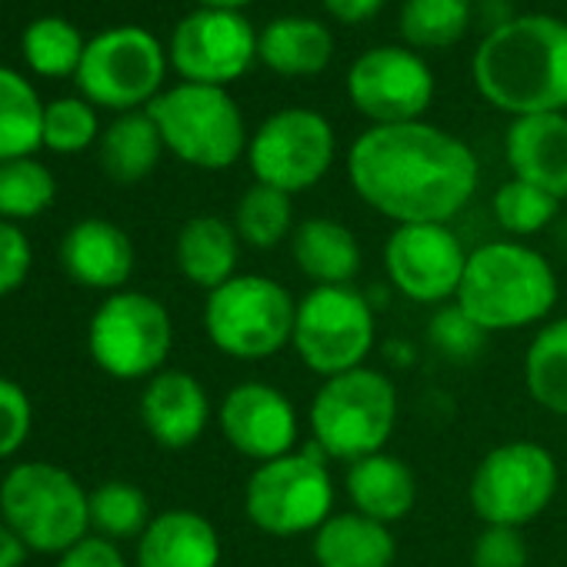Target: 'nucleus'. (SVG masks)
<instances>
[{
    "label": "nucleus",
    "mask_w": 567,
    "mask_h": 567,
    "mask_svg": "<svg viewBox=\"0 0 567 567\" xmlns=\"http://www.w3.org/2000/svg\"><path fill=\"white\" fill-rule=\"evenodd\" d=\"M298 301L274 277L237 274L204 301L210 344L234 361H267L295 341Z\"/></svg>",
    "instance_id": "nucleus-5"
},
{
    "label": "nucleus",
    "mask_w": 567,
    "mask_h": 567,
    "mask_svg": "<svg viewBox=\"0 0 567 567\" xmlns=\"http://www.w3.org/2000/svg\"><path fill=\"white\" fill-rule=\"evenodd\" d=\"M348 97L371 127L424 121L434 104V74L408 44H381L351 64Z\"/></svg>",
    "instance_id": "nucleus-15"
},
{
    "label": "nucleus",
    "mask_w": 567,
    "mask_h": 567,
    "mask_svg": "<svg viewBox=\"0 0 567 567\" xmlns=\"http://www.w3.org/2000/svg\"><path fill=\"white\" fill-rule=\"evenodd\" d=\"M101 141V117L91 101L58 97L44 107V147L51 154H84Z\"/></svg>",
    "instance_id": "nucleus-36"
},
{
    "label": "nucleus",
    "mask_w": 567,
    "mask_h": 567,
    "mask_svg": "<svg viewBox=\"0 0 567 567\" xmlns=\"http://www.w3.org/2000/svg\"><path fill=\"white\" fill-rule=\"evenodd\" d=\"M28 544L0 520V567H24V560H28Z\"/></svg>",
    "instance_id": "nucleus-43"
},
{
    "label": "nucleus",
    "mask_w": 567,
    "mask_h": 567,
    "mask_svg": "<svg viewBox=\"0 0 567 567\" xmlns=\"http://www.w3.org/2000/svg\"><path fill=\"white\" fill-rule=\"evenodd\" d=\"M174 257H177V270L210 295L220 284L237 277L240 237L230 220L214 214H197L181 227Z\"/></svg>",
    "instance_id": "nucleus-24"
},
{
    "label": "nucleus",
    "mask_w": 567,
    "mask_h": 567,
    "mask_svg": "<svg viewBox=\"0 0 567 567\" xmlns=\"http://www.w3.org/2000/svg\"><path fill=\"white\" fill-rule=\"evenodd\" d=\"M494 217L497 224L511 234V237H530L537 230H544L554 217H557V207L560 200L550 197L547 190L527 184V181H504L497 190H494Z\"/></svg>",
    "instance_id": "nucleus-35"
},
{
    "label": "nucleus",
    "mask_w": 567,
    "mask_h": 567,
    "mask_svg": "<svg viewBox=\"0 0 567 567\" xmlns=\"http://www.w3.org/2000/svg\"><path fill=\"white\" fill-rule=\"evenodd\" d=\"M0 517L38 554H64L91 534V494L48 461H24L0 484Z\"/></svg>",
    "instance_id": "nucleus-4"
},
{
    "label": "nucleus",
    "mask_w": 567,
    "mask_h": 567,
    "mask_svg": "<svg viewBox=\"0 0 567 567\" xmlns=\"http://www.w3.org/2000/svg\"><path fill=\"white\" fill-rule=\"evenodd\" d=\"M291 254H295V264L305 270V277L315 280V288L351 284L364 264L354 230L334 217L301 220L291 234Z\"/></svg>",
    "instance_id": "nucleus-23"
},
{
    "label": "nucleus",
    "mask_w": 567,
    "mask_h": 567,
    "mask_svg": "<svg viewBox=\"0 0 567 567\" xmlns=\"http://www.w3.org/2000/svg\"><path fill=\"white\" fill-rule=\"evenodd\" d=\"M471 81L511 121L567 111V24L554 14L497 24L471 58Z\"/></svg>",
    "instance_id": "nucleus-2"
},
{
    "label": "nucleus",
    "mask_w": 567,
    "mask_h": 567,
    "mask_svg": "<svg viewBox=\"0 0 567 567\" xmlns=\"http://www.w3.org/2000/svg\"><path fill=\"white\" fill-rule=\"evenodd\" d=\"M217 421L224 441L257 464L291 454L298 444V411L291 398L264 381L230 388L220 401Z\"/></svg>",
    "instance_id": "nucleus-17"
},
{
    "label": "nucleus",
    "mask_w": 567,
    "mask_h": 567,
    "mask_svg": "<svg viewBox=\"0 0 567 567\" xmlns=\"http://www.w3.org/2000/svg\"><path fill=\"white\" fill-rule=\"evenodd\" d=\"M220 537L217 527L187 507L151 517L137 537V567H217Z\"/></svg>",
    "instance_id": "nucleus-21"
},
{
    "label": "nucleus",
    "mask_w": 567,
    "mask_h": 567,
    "mask_svg": "<svg viewBox=\"0 0 567 567\" xmlns=\"http://www.w3.org/2000/svg\"><path fill=\"white\" fill-rule=\"evenodd\" d=\"M58 197V181L38 157H18L0 164V217L21 224L41 217Z\"/></svg>",
    "instance_id": "nucleus-33"
},
{
    "label": "nucleus",
    "mask_w": 567,
    "mask_h": 567,
    "mask_svg": "<svg viewBox=\"0 0 567 567\" xmlns=\"http://www.w3.org/2000/svg\"><path fill=\"white\" fill-rule=\"evenodd\" d=\"M467 257L471 254L451 224H401L384 244L388 277L414 305H444L457 298Z\"/></svg>",
    "instance_id": "nucleus-16"
},
{
    "label": "nucleus",
    "mask_w": 567,
    "mask_h": 567,
    "mask_svg": "<svg viewBox=\"0 0 567 567\" xmlns=\"http://www.w3.org/2000/svg\"><path fill=\"white\" fill-rule=\"evenodd\" d=\"M358 197L401 224H451L474 197L481 167L474 151L427 121L368 127L348 154Z\"/></svg>",
    "instance_id": "nucleus-1"
},
{
    "label": "nucleus",
    "mask_w": 567,
    "mask_h": 567,
    "mask_svg": "<svg viewBox=\"0 0 567 567\" xmlns=\"http://www.w3.org/2000/svg\"><path fill=\"white\" fill-rule=\"evenodd\" d=\"M58 567H127L121 547L101 534H87L71 550L58 557Z\"/></svg>",
    "instance_id": "nucleus-41"
},
{
    "label": "nucleus",
    "mask_w": 567,
    "mask_h": 567,
    "mask_svg": "<svg viewBox=\"0 0 567 567\" xmlns=\"http://www.w3.org/2000/svg\"><path fill=\"white\" fill-rule=\"evenodd\" d=\"M101 167L114 184H137L154 174L164 154V141L147 111L117 114L97 141Z\"/></svg>",
    "instance_id": "nucleus-27"
},
{
    "label": "nucleus",
    "mask_w": 567,
    "mask_h": 567,
    "mask_svg": "<svg viewBox=\"0 0 567 567\" xmlns=\"http://www.w3.org/2000/svg\"><path fill=\"white\" fill-rule=\"evenodd\" d=\"M34 264V250L21 224H11L0 217V298L14 295L28 280Z\"/></svg>",
    "instance_id": "nucleus-39"
},
{
    "label": "nucleus",
    "mask_w": 567,
    "mask_h": 567,
    "mask_svg": "<svg viewBox=\"0 0 567 567\" xmlns=\"http://www.w3.org/2000/svg\"><path fill=\"white\" fill-rule=\"evenodd\" d=\"M431 341L447 354V358H471L481 351L484 331L454 305V308H441L431 321Z\"/></svg>",
    "instance_id": "nucleus-40"
},
{
    "label": "nucleus",
    "mask_w": 567,
    "mask_h": 567,
    "mask_svg": "<svg viewBox=\"0 0 567 567\" xmlns=\"http://www.w3.org/2000/svg\"><path fill=\"white\" fill-rule=\"evenodd\" d=\"M167 71V48L151 31L124 24L87 38L74 84L97 111L131 114L147 111L157 101Z\"/></svg>",
    "instance_id": "nucleus-8"
},
{
    "label": "nucleus",
    "mask_w": 567,
    "mask_h": 567,
    "mask_svg": "<svg viewBox=\"0 0 567 567\" xmlns=\"http://www.w3.org/2000/svg\"><path fill=\"white\" fill-rule=\"evenodd\" d=\"M474 567H527V540L520 527H497L487 524L471 550Z\"/></svg>",
    "instance_id": "nucleus-38"
},
{
    "label": "nucleus",
    "mask_w": 567,
    "mask_h": 567,
    "mask_svg": "<svg viewBox=\"0 0 567 567\" xmlns=\"http://www.w3.org/2000/svg\"><path fill=\"white\" fill-rule=\"evenodd\" d=\"M31 424H34V408L28 391L0 374V461L14 457L28 437H31Z\"/></svg>",
    "instance_id": "nucleus-37"
},
{
    "label": "nucleus",
    "mask_w": 567,
    "mask_h": 567,
    "mask_svg": "<svg viewBox=\"0 0 567 567\" xmlns=\"http://www.w3.org/2000/svg\"><path fill=\"white\" fill-rule=\"evenodd\" d=\"M171 71L187 84L227 87L257 61V31L240 11L197 8L177 21L167 41Z\"/></svg>",
    "instance_id": "nucleus-14"
},
{
    "label": "nucleus",
    "mask_w": 567,
    "mask_h": 567,
    "mask_svg": "<svg viewBox=\"0 0 567 567\" xmlns=\"http://www.w3.org/2000/svg\"><path fill=\"white\" fill-rule=\"evenodd\" d=\"M234 230L240 244L254 250H270L295 234V200L267 184H250L234 207Z\"/></svg>",
    "instance_id": "nucleus-31"
},
{
    "label": "nucleus",
    "mask_w": 567,
    "mask_h": 567,
    "mask_svg": "<svg viewBox=\"0 0 567 567\" xmlns=\"http://www.w3.org/2000/svg\"><path fill=\"white\" fill-rule=\"evenodd\" d=\"M511 174L550 197H567V111L514 117L504 137Z\"/></svg>",
    "instance_id": "nucleus-20"
},
{
    "label": "nucleus",
    "mask_w": 567,
    "mask_h": 567,
    "mask_svg": "<svg viewBox=\"0 0 567 567\" xmlns=\"http://www.w3.org/2000/svg\"><path fill=\"white\" fill-rule=\"evenodd\" d=\"M338 134L321 111L284 107L260 121L247 144V164L257 184L301 194L321 184L334 164Z\"/></svg>",
    "instance_id": "nucleus-12"
},
{
    "label": "nucleus",
    "mask_w": 567,
    "mask_h": 567,
    "mask_svg": "<svg viewBox=\"0 0 567 567\" xmlns=\"http://www.w3.org/2000/svg\"><path fill=\"white\" fill-rule=\"evenodd\" d=\"M210 421V398L204 384L187 371H161L144 384L141 424L167 451L190 447L200 441Z\"/></svg>",
    "instance_id": "nucleus-19"
},
{
    "label": "nucleus",
    "mask_w": 567,
    "mask_h": 567,
    "mask_svg": "<svg viewBox=\"0 0 567 567\" xmlns=\"http://www.w3.org/2000/svg\"><path fill=\"white\" fill-rule=\"evenodd\" d=\"M454 301L484 334L520 331L554 311L557 274L540 250L494 240L471 250Z\"/></svg>",
    "instance_id": "nucleus-3"
},
{
    "label": "nucleus",
    "mask_w": 567,
    "mask_h": 567,
    "mask_svg": "<svg viewBox=\"0 0 567 567\" xmlns=\"http://www.w3.org/2000/svg\"><path fill=\"white\" fill-rule=\"evenodd\" d=\"M374 311L354 284L338 288H311L298 301L295 351L308 371L328 378L364 368V358L374 351Z\"/></svg>",
    "instance_id": "nucleus-11"
},
{
    "label": "nucleus",
    "mask_w": 567,
    "mask_h": 567,
    "mask_svg": "<svg viewBox=\"0 0 567 567\" xmlns=\"http://www.w3.org/2000/svg\"><path fill=\"white\" fill-rule=\"evenodd\" d=\"M321 4L341 24H364L388 4V0H321Z\"/></svg>",
    "instance_id": "nucleus-42"
},
{
    "label": "nucleus",
    "mask_w": 567,
    "mask_h": 567,
    "mask_svg": "<svg viewBox=\"0 0 567 567\" xmlns=\"http://www.w3.org/2000/svg\"><path fill=\"white\" fill-rule=\"evenodd\" d=\"M197 8H210V11H240L244 14V8L247 4H254V0H194Z\"/></svg>",
    "instance_id": "nucleus-44"
},
{
    "label": "nucleus",
    "mask_w": 567,
    "mask_h": 567,
    "mask_svg": "<svg viewBox=\"0 0 567 567\" xmlns=\"http://www.w3.org/2000/svg\"><path fill=\"white\" fill-rule=\"evenodd\" d=\"M557 491V461L534 441H507L481 457L467 497L484 524L524 527L544 514Z\"/></svg>",
    "instance_id": "nucleus-13"
},
{
    "label": "nucleus",
    "mask_w": 567,
    "mask_h": 567,
    "mask_svg": "<svg viewBox=\"0 0 567 567\" xmlns=\"http://www.w3.org/2000/svg\"><path fill=\"white\" fill-rule=\"evenodd\" d=\"M331 58L334 38L315 18L284 14L257 31V61L280 78H318Z\"/></svg>",
    "instance_id": "nucleus-22"
},
{
    "label": "nucleus",
    "mask_w": 567,
    "mask_h": 567,
    "mask_svg": "<svg viewBox=\"0 0 567 567\" xmlns=\"http://www.w3.org/2000/svg\"><path fill=\"white\" fill-rule=\"evenodd\" d=\"M171 348V315L144 291H117L104 298L87 324V351L94 364L117 381H151L164 371Z\"/></svg>",
    "instance_id": "nucleus-10"
},
{
    "label": "nucleus",
    "mask_w": 567,
    "mask_h": 567,
    "mask_svg": "<svg viewBox=\"0 0 567 567\" xmlns=\"http://www.w3.org/2000/svg\"><path fill=\"white\" fill-rule=\"evenodd\" d=\"M318 444L257 464L244 487L250 524L274 537L315 534L334 507V481Z\"/></svg>",
    "instance_id": "nucleus-9"
},
{
    "label": "nucleus",
    "mask_w": 567,
    "mask_h": 567,
    "mask_svg": "<svg viewBox=\"0 0 567 567\" xmlns=\"http://www.w3.org/2000/svg\"><path fill=\"white\" fill-rule=\"evenodd\" d=\"M524 388L544 411L567 417V318L547 321L527 344Z\"/></svg>",
    "instance_id": "nucleus-30"
},
{
    "label": "nucleus",
    "mask_w": 567,
    "mask_h": 567,
    "mask_svg": "<svg viewBox=\"0 0 567 567\" xmlns=\"http://www.w3.org/2000/svg\"><path fill=\"white\" fill-rule=\"evenodd\" d=\"M151 524L147 494L131 481H104L91 491V530L107 540L141 537Z\"/></svg>",
    "instance_id": "nucleus-34"
},
{
    "label": "nucleus",
    "mask_w": 567,
    "mask_h": 567,
    "mask_svg": "<svg viewBox=\"0 0 567 567\" xmlns=\"http://www.w3.org/2000/svg\"><path fill=\"white\" fill-rule=\"evenodd\" d=\"M161 131L164 151L197 171H227L247 154V124L227 87L174 84L147 107Z\"/></svg>",
    "instance_id": "nucleus-6"
},
{
    "label": "nucleus",
    "mask_w": 567,
    "mask_h": 567,
    "mask_svg": "<svg viewBox=\"0 0 567 567\" xmlns=\"http://www.w3.org/2000/svg\"><path fill=\"white\" fill-rule=\"evenodd\" d=\"M87 38L61 14H44L31 21L21 34V58L31 74L44 81L78 78Z\"/></svg>",
    "instance_id": "nucleus-29"
},
{
    "label": "nucleus",
    "mask_w": 567,
    "mask_h": 567,
    "mask_svg": "<svg viewBox=\"0 0 567 567\" xmlns=\"http://www.w3.org/2000/svg\"><path fill=\"white\" fill-rule=\"evenodd\" d=\"M311 550L318 567H391L398 557V540L388 524L348 511L331 514L315 530Z\"/></svg>",
    "instance_id": "nucleus-26"
},
{
    "label": "nucleus",
    "mask_w": 567,
    "mask_h": 567,
    "mask_svg": "<svg viewBox=\"0 0 567 567\" xmlns=\"http://www.w3.org/2000/svg\"><path fill=\"white\" fill-rule=\"evenodd\" d=\"M134 244L124 227L104 217L78 220L61 240V267L71 280L91 291L117 295L134 274Z\"/></svg>",
    "instance_id": "nucleus-18"
},
{
    "label": "nucleus",
    "mask_w": 567,
    "mask_h": 567,
    "mask_svg": "<svg viewBox=\"0 0 567 567\" xmlns=\"http://www.w3.org/2000/svg\"><path fill=\"white\" fill-rule=\"evenodd\" d=\"M344 484H348V497H351L354 511L364 517H374L388 527L394 520L408 517L417 501L414 471L388 451L348 464Z\"/></svg>",
    "instance_id": "nucleus-25"
},
{
    "label": "nucleus",
    "mask_w": 567,
    "mask_h": 567,
    "mask_svg": "<svg viewBox=\"0 0 567 567\" xmlns=\"http://www.w3.org/2000/svg\"><path fill=\"white\" fill-rule=\"evenodd\" d=\"M315 444L334 461L381 454L398 424V388L371 368L328 378L308 411Z\"/></svg>",
    "instance_id": "nucleus-7"
},
{
    "label": "nucleus",
    "mask_w": 567,
    "mask_h": 567,
    "mask_svg": "<svg viewBox=\"0 0 567 567\" xmlns=\"http://www.w3.org/2000/svg\"><path fill=\"white\" fill-rule=\"evenodd\" d=\"M44 107L21 71L0 64V164L34 157L44 147Z\"/></svg>",
    "instance_id": "nucleus-28"
},
{
    "label": "nucleus",
    "mask_w": 567,
    "mask_h": 567,
    "mask_svg": "<svg viewBox=\"0 0 567 567\" xmlns=\"http://www.w3.org/2000/svg\"><path fill=\"white\" fill-rule=\"evenodd\" d=\"M471 0H404L398 28L411 51H444L471 28Z\"/></svg>",
    "instance_id": "nucleus-32"
}]
</instances>
